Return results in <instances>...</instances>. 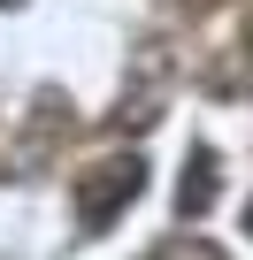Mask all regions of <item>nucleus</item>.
Instances as JSON below:
<instances>
[{
    "label": "nucleus",
    "instance_id": "f257e3e1",
    "mask_svg": "<svg viewBox=\"0 0 253 260\" xmlns=\"http://www.w3.org/2000/svg\"><path fill=\"white\" fill-rule=\"evenodd\" d=\"M138 191H146V161H138V153H107L100 169L77 176V230H85V237L107 230L115 214H131Z\"/></svg>",
    "mask_w": 253,
    "mask_h": 260
},
{
    "label": "nucleus",
    "instance_id": "f03ea898",
    "mask_svg": "<svg viewBox=\"0 0 253 260\" xmlns=\"http://www.w3.org/2000/svg\"><path fill=\"white\" fill-rule=\"evenodd\" d=\"M215 184H222L215 146H192V153H184V169H177V214H184V222H192V214H207V207H215Z\"/></svg>",
    "mask_w": 253,
    "mask_h": 260
},
{
    "label": "nucleus",
    "instance_id": "7ed1b4c3",
    "mask_svg": "<svg viewBox=\"0 0 253 260\" xmlns=\"http://www.w3.org/2000/svg\"><path fill=\"white\" fill-rule=\"evenodd\" d=\"M146 260H222V252H215V245H200V237H192V245H184V237H169V245H154Z\"/></svg>",
    "mask_w": 253,
    "mask_h": 260
},
{
    "label": "nucleus",
    "instance_id": "20e7f679",
    "mask_svg": "<svg viewBox=\"0 0 253 260\" xmlns=\"http://www.w3.org/2000/svg\"><path fill=\"white\" fill-rule=\"evenodd\" d=\"M245 237H253V207H245Z\"/></svg>",
    "mask_w": 253,
    "mask_h": 260
},
{
    "label": "nucleus",
    "instance_id": "39448f33",
    "mask_svg": "<svg viewBox=\"0 0 253 260\" xmlns=\"http://www.w3.org/2000/svg\"><path fill=\"white\" fill-rule=\"evenodd\" d=\"M245 46H253V16H245Z\"/></svg>",
    "mask_w": 253,
    "mask_h": 260
},
{
    "label": "nucleus",
    "instance_id": "423d86ee",
    "mask_svg": "<svg viewBox=\"0 0 253 260\" xmlns=\"http://www.w3.org/2000/svg\"><path fill=\"white\" fill-rule=\"evenodd\" d=\"M0 8H16V0H0Z\"/></svg>",
    "mask_w": 253,
    "mask_h": 260
}]
</instances>
